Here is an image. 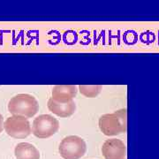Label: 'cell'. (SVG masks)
<instances>
[{"label": "cell", "instance_id": "1", "mask_svg": "<svg viewBox=\"0 0 159 159\" xmlns=\"http://www.w3.org/2000/svg\"><path fill=\"white\" fill-rule=\"evenodd\" d=\"M99 128L106 136H116L126 132V110L121 109L113 113L104 114L98 121Z\"/></svg>", "mask_w": 159, "mask_h": 159}, {"label": "cell", "instance_id": "7", "mask_svg": "<svg viewBox=\"0 0 159 159\" xmlns=\"http://www.w3.org/2000/svg\"><path fill=\"white\" fill-rule=\"evenodd\" d=\"M77 91V87L74 85H57L52 89L51 98L55 102L66 103L74 101Z\"/></svg>", "mask_w": 159, "mask_h": 159}, {"label": "cell", "instance_id": "9", "mask_svg": "<svg viewBox=\"0 0 159 159\" xmlns=\"http://www.w3.org/2000/svg\"><path fill=\"white\" fill-rule=\"evenodd\" d=\"M17 159H40V152L37 148L29 142H20L14 149Z\"/></svg>", "mask_w": 159, "mask_h": 159}, {"label": "cell", "instance_id": "11", "mask_svg": "<svg viewBox=\"0 0 159 159\" xmlns=\"http://www.w3.org/2000/svg\"><path fill=\"white\" fill-rule=\"evenodd\" d=\"M4 130V118L0 113V134Z\"/></svg>", "mask_w": 159, "mask_h": 159}, {"label": "cell", "instance_id": "5", "mask_svg": "<svg viewBox=\"0 0 159 159\" xmlns=\"http://www.w3.org/2000/svg\"><path fill=\"white\" fill-rule=\"evenodd\" d=\"M4 129L9 136L15 139H24L32 133L30 123L23 116L12 115L7 118L4 122Z\"/></svg>", "mask_w": 159, "mask_h": 159}, {"label": "cell", "instance_id": "2", "mask_svg": "<svg viewBox=\"0 0 159 159\" xmlns=\"http://www.w3.org/2000/svg\"><path fill=\"white\" fill-rule=\"evenodd\" d=\"M9 112L15 116L32 118L39 111V103L35 97L29 94H19L8 102Z\"/></svg>", "mask_w": 159, "mask_h": 159}, {"label": "cell", "instance_id": "3", "mask_svg": "<svg viewBox=\"0 0 159 159\" xmlns=\"http://www.w3.org/2000/svg\"><path fill=\"white\" fill-rule=\"evenodd\" d=\"M58 150L64 159H80L85 155L87 145L81 137L70 135L63 139Z\"/></svg>", "mask_w": 159, "mask_h": 159}, {"label": "cell", "instance_id": "8", "mask_svg": "<svg viewBox=\"0 0 159 159\" xmlns=\"http://www.w3.org/2000/svg\"><path fill=\"white\" fill-rule=\"evenodd\" d=\"M48 109L52 113L60 118H69L75 112L76 105L74 101L66 103H60L55 102L51 97L48 101Z\"/></svg>", "mask_w": 159, "mask_h": 159}, {"label": "cell", "instance_id": "6", "mask_svg": "<svg viewBox=\"0 0 159 159\" xmlns=\"http://www.w3.org/2000/svg\"><path fill=\"white\" fill-rule=\"evenodd\" d=\"M125 145L119 139L106 140L102 146V156L105 159H125Z\"/></svg>", "mask_w": 159, "mask_h": 159}, {"label": "cell", "instance_id": "10", "mask_svg": "<svg viewBox=\"0 0 159 159\" xmlns=\"http://www.w3.org/2000/svg\"><path fill=\"white\" fill-rule=\"evenodd\" d=\"M79 90L81 95L88 98H94L97 97L102 91V86L100 85H80Z\"/></svg>", "mask_w": 159, "mask_h": 159}, {"label": "cell", "instance_id": "4", "mask_svg": "<svg viewBox=\"0 0 159 159\" xmlns=\"http://www.w3.org/2000/svg\"><path fill=\"white\" fill-rule=\"evenodd\" d=\"M59 129V121L50 114H42L33 121L32 133L39 139H46L54 135Z\"/></svg>", "mask_w": 159, "mask_h": 159}]
</instances>
